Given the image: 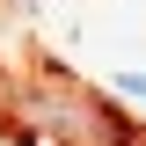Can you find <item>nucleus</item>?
Returning <instances> with one entry per match:
<instances>
[{"instance_id":"f257e3e1","label":"nucleus","mask_w":146,"mask_h":146,"mask_svg":"<svg viewBox=\"0 0 146 146\" xmlns=\"http://www.w3.org/2000/svg\"><path fill=\"white\" fill-rule=\"evenodd\" d=\"M117 88H131V95H146V73H117Z\"/></svg>"}]
</instances>
